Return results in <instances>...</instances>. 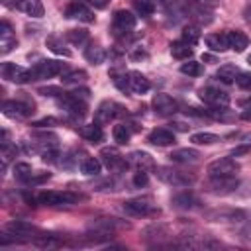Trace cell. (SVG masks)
Returning <instances> with one entry per match:
<instances>
[{"mask_svg":"<svg viewBox=\"0 0 251 251\" xmlns=\"http://www.w3.org/2000/svg\"><path fill=\"white\" fill-rule=\"evenodd\" d=\"M112 135H114V141L118 145H126V143H129L131 131H129V127L126 124H116L114 129H112Z\"/></svg>","mask_w":251,"mask_h":251,"instance_id":"cell-34","label":"cell"},{"mask_svg":"<svg viewBox=\"0 0 251 251\" xmlns=\"http://www.w3.org/2000/svg\"><path fill=\"white\" fill-rule=\"evenodd\" d=\"M2 231L10 233V235L16 239V243H20V241H24V239H33V237L39 233L35 226L27 224V222H24V220H12V222H8Z\"/></svg>","mask_w":251,"mask_h":251,"instance_id":"cell-4","label":"cell"},{"mask_svg":"<svg viewBox=\"0 0 251 251\" xmlns=\"http://www.w3.org/2000/svg\"><path fill=\"white\" fill-rule=\"evenodd\" d=\"M239 173V165L235 159L229 157H222V159H216L208 165V175L210 176H235Z\"/></svg>","mask_w":251,"mask_h":251,"instance_id":"cell-7","label":"cell"},{"mask_svg":"<svg viewBox=\"0 0 251 251\" xmlns=\"http://www.w3.org/2000/svg\"><path fill=\"white\" fill-rule=\"evenodd\" d=\"M127 78H129V90L135 92V94H145L151 88L149 78L145 75H141L139 71H129L127 73Z\"/></svg>","mask_w":251,"mask_h":251,"instance_id":"cell-19","label":"cell"},{"mask_svg":"<svg viewBox=\"0 0 251 251\" xmlns=\"http://www.w3.org/2000/svg\"><path fill=\"white\" fill-rule=\"evenodd\" d=\"M73 94H75L76 98H80V100H88V94H90V90H88V88H76Z\"/></svg>","mask_w":251,"mask_h":251,"instance_id":"cell-52","label":"cell"},{"mask_svg":"<svg viewBox=\"0 0 251 251\" xmlns=\"http://www.w3.org/2000/svg\"><path fill=\"white\" fill-rule=\"evenodd\" d=\"M112 75V80L114 84L122 90V92H129V78H127V73H110Z\"/></svg>","mask_w":251,"mask_h":251,"instance_id":"cell-44","label":"cell"},{"mask_svg":"<svg viewBox=\"0 0 251 251\" xmlns=\"http://www.w3.org/2000/svg\"><path fill=\"white\" fill-rule=\"evenodd\" d=\"M220 137L216 135V133H210V131H198V133H192L190 135V141L194 143V145H212V143H216Z\"/></svg>","mask_w":251,"mask_h":251,"instance_id":"cell-36","label":"cell"},{"mask_svg":"<svg viewBox=\"0 0 251 251\" xmlns=\"http://www.w3.org/2000/svg\"><path fill=\"white\" fill-rule=\"evenodd\" d=\"M169 159L173 163H196L200 159V153L192 147H178L169 155Z\"/></svg>","mask_w":251,"mask_h":251,"instance_id":"cell-20","label":"cell"},{"mask_svg":"<svg viewBox=\"0 0 251 251\" xmlns=\"http://www.w3.org/2000/svg\"><path fill=\"white\" fill-rule=\"evenodd\" d=\"M241 237H243V239H247V241H251V220H249V224L241 229Z\"/></svg>","mask_w":251,"mask_h":251,"instance_id":"cell-53","label":"cell"},{"mask_svg":"<svg viewBox=\"0 0 251 251\" xmlns=\"http://www.w3.org/2000/svg\"><path fill=\"white\" fill-rule=\"evenodd\" d=\"M247 61H249V63H251V55H249V59H247Z\"/></svg>","mask_w":251,"mask_h":251,"instance_id":"cell-58","label":"cell"},{"mask_svg":"<svg viewBox=\"0 0 251 251\" xmlns=\"http://www.w3.org/2000/svg\"><path fill=\"white\" fill-rule=\"evenodd\" d=\"M84 78H86V73L84 71H78V69L63 71L61 73V80L65 84H78V82H84Z\"/></svg>","mask_w":251,"mask_h":251,"instance_id":"cell-35","label":"cell"},{"mask_svg":"<svg viewBox=\"0 0 251 251\" xmlns=\"http://www.w3.org/2000/svg\"><path fill=\"white\" fill-rule=\"evenodd\" d=\"M55 124H59L57 118H41V120L33 122L31 126H33V127H47V126H55Z\"/></svg>","mask_w":251,"mask_h":251,"instance_id":"cell-51","label":"cell"},{"mask_svg":"<svg viewBox=\"0 0 251 251\" xmlns=\"http://www.w3.org/2000/svg\"><path fill=\"white\" fill-rule=\"evenodd\" d=\"M151 106H153L155 114H159V116H173V114L178 110V102H176L173 96L163 94V92L153 96Z\"/></svg>","mask_w":251,"mask_h":251,"instance_id":"cell-12","label":"cell"},{"mask_svg":"<svg viewBox=\"0 0 251 251\" xmlns=\"http://www.w3.org/2000/svg\"><path fill=\"white\" fill-rule=\"evenodd\" d=\"M180 39H182L184 43H188V45H196V43L200 41V29H198V25H186V27L182 29Z\"/></svg>","mask_w":251,"mask_h":251,"instance_id":"cell-37","label":"cell"},{"mask_svg":"<svg viewBox=\"0 0 251 251\" xmlns=\"http://www.w3.org/2000/svg\"><path fill=\"white\" fill-rule=\"evenodd\" d=\"M29 71H31V78H33V80H45V78H53V76L61 75V73L65 71V67H63L61 61L45 59V61L35 63V67L29 69Z\"/></svg>","mask_w":251,"mask_h":251,"instance_id":"cell-2","label":"cell"},{"mask_svg":"<svg viewBox=\"0 0 251 251\" xmlns=\"http://www.w3.org/2000/svg\"><path fill=\"white\" fill-rule=\"evenodd\" d=\"M147 141L151 145H157V147H167V145L175 143V133L171 129H167V127H155V129L149 131Z\"/></svg>","mask_w":251,"mask_h":251,"instance_id":"cell-17","label":"cell"},{"mask_svg":"<svg viewBox=\"0 0 251 251\" xmlns=\"http://www.w3.org/2000/svg\"><path fill=\"white\" fill-rule=\"evenodd\" d=\"M149 182V176H147V171H143V169H137L135 173H133V186H137V188H141V186H145Z\"/></svg>","mask_w":251,"mask_h":251,"instance_id":"cell-47","label":"cell"},{"mask_svg":"<svg viewBox=\"0 0 251 251\" xmlns=\"http://www.w3.org/2000/svg\"><path fill=\"white\" fill-rule=\"evenodd\" d=\"M100 161L108 167V169H116L124 159H122V153L116 149V147H104L100 151Z\"/></svg>","mask_w":251,"mask_h":251,"instance_id":"cell-27","label":"cell"},{"mask_svg":"<svg viewBox=\"0 0 251 251\" xmlns=\"http://www.w3.org/2000/svg\"><path fill=\"white\" fill-rule=\"evenodd\" d=\"M84 59L88 63H92V65H100V63H104L106 53H104V49L98 43H88L84 47Z\"/></svg>","mask_w":251,"mask_h":251,"instance_id":"cell-30","label":"cell"},{"mask_svg":"<svg viewBox=\"0 0 251 251\" xmlns=\"http://www.w3.org/2000/svg\"><path fill=\"white\" fill-rule=\"evenodd\" d=\"M65 18H71V20H80V22H86V24L94 22V14H92V10H90V8H88L84 2H80V0L71 2V4L65 8Z\"/></svg>","mask_w":251,"mask_h":251,"instance_id":"cell-14","label":"cell"},{"mask_svg":"<svg viewBox=\"0 0 251 251\" xmlns=\"http://www.w3.org/2000/svg\"><path fill=\"white\" fill-rule=\"evenodd\" d=\"M18 8L31 16V18H41L43 16V4L41 0H18Z\"/></svg>","mask_w":251,"mask_h":251,"instance_id":"cell-29","label":"cell"},{"mask_svg":"<svg viewBox=\"0 0 251 251\" xmlns=\"http://www.w3.org/2000/svg\"><path fill=\"white\" fill-rule=\"evenodd\" d=\"M202 71H204V69H202V63L192 61V59H188L186 63L180 65V73H182V75H188V76H200Z\"/></svg>","mask_w":251,"mask_h":251,"instance_id":"cell-40","label":"cell"},{"mask_svg":"<svg viewBox=\"0 0 251 251\" xmlns=\"http://www.w3.org/2000/svg\"><path fill=\"white\" fill-rule=\"evenodd\" d=\"M0 2H2L4 6H8V8H10V6H18V2H16V0H0Z\"/></svg>","mask_w":251,"mask_h":251,"instance_id":"cell-57","label":"cell"},{"mask_svg":"<svg viewBox=\"0 0 251 251\" xmlns=\"http://www.w3.org/2000/svg\"><path fill=\"white\" fill-rule=\"evenodd\" d=\"M145 57H147V53H145L141 47H139L137 51H133V53H131V59H133V61H137V59H145Z\"/></svg>","mask_w":251,"mask_h":251,"instance_id":"cell-54","label":"cell"},{"mask_svg":"<svg viewBox=\"0 0 251 251\" xmlns=\"http://www.w3.org/2000/svg\"><path fill=\"white\" fill-rule=\"evenodd\" d=\"M137 20L129 10H116L114 18H112V27L116 33H127L135 27Z\"/></svg>","mask_w":251,"mask_h":251,"instance_id":"cell-11","label":"cell"},{"mask_svg":"<svg viewBox=\"0 0 251 251\" xmlns=\"http://www.w3.org/2000/svg\"><path fill=\"white\" fill-rule=\"evenodd\" d=\"M31 165H27V163H16L14 165V176L18 178V180H22V182H27V178L31 176Z\"/></svg>","mask_w":251,"mask_h":251,"instance_id":"cell-42","label":"cell"},{"mask_svg":"<svg viewBox=\"0 0 251 251\" xmlns=\"http://www.w3.org/2000/svg\"><path fill=\"white\" fill-rule=\"evenodd\" d=\"M16 35H14V31H12V27H10V24L8 22H2L0 24V53L2 55H6V53H10L14 47H16Z\"/></svg>","mask_w":251,"mask_h":251,"instance_id":"cell-18","label":"cell"},{"mask_svg":"<svg viewBox=\"0 0 251 251\" xmlns=\"http://www.w3.org/2000/svg\"><path fill=\"white\" fill-rule=\"evenodd\" d=\"M171 55L175 59H180V61H188L192 57V45L184 43L182 39L180 41H173L171 43Z\"/></svg>","mask_w":251,"mask_h":251,"instance_id":"cell-31","label":"cell"},{"mask_svg":"<svg viewBox=\"0 0 251 251\" xmlns=\"http://www.w3.org/2000/svg\"><path fill=\"white\" fill-rule=\"evenodd\" d=\"M239 180L235 176H210V192L214 194H229L233 190H237Z\"/></svg>","mask_w":251,"mask_h":251,"instance_id":"cell-13","label":"cell"},{"mask_svg":"<svg viewBox=\"0 0 251 251\" xmlns=\"http://www.w3.org/2000/svg\"><path fill=\"white\" fill-rule=\"evenodd\" d=\"M90 2H92L96 8H104V6L108 4V0H90Z\"/></svg>","mask_w":251,"mask_h":251,"instance_id":"cell-56","label":"cell"},{"mask_svg":"<svg viewBox=\"0 0 251 251\" xmlns=\"http://www.w3.org/2000/svg\"><path fill=\"white\" fill-rule=\"evenodd\" d=\"M120 110H122V108H120L116 102H112V100H104V102H100V106L96 108L94 120H96L98 124H108L110 120H114L116 116L122 114Z\"/></svg>","mask_w":251,"mask_h":251,"instance_id":"cell-16","label":"cell"},{"mask_svg":"<svg viewBox=\"0 0 251 251\" xmlns=\"http://www.w3.org/2000/svg\"><path fill=\"white\" fill-rule=\"evenodd\" d=\"M245 218H247V212L237 208H222V210L208 212V220L212 222H243Z\"/></svg>","mask_w":251,"mask_h":251,"instance_id":"cell-15","label":"cell"},{"mask_svg":"<svg viewBox=\"0 0 251 251\" xmlns=\"http://www.w3.org/2000/svg\"><path fill=\"white\" fill-rule=\"evenodd\" d=\"M206 45L216 51V53H224L229 49V43H227V33H210L206 35Z\"/></svg>","mask_w":251,"mask_h":251,"instance_id":"cell-26","label":"cell"},{"mask_svg":"<svg viewBox=\"0 0 251 251\" xmlns=\"http://www.w3.org/2000/svg\"><path fill=\"white\" fill-rule=\"evenodd\" d=\"M80 196L73 194V192H61V190H45L37 194V202L43 206H65V204H73L76 202Z\"/></svg>","mask_w":251,"mask_h":251,"instance_id":"cell-5","label":"cell"},{"mask_svg":"<svg viewBox=\"0 0 251 251\" xmlns=\"http://www.w3.org/2000/svg\"><path fill=\"white\" fill-rule=\"evenodd\" d=\"M80 135H82L86 141H90V143H100V141L104 139V131H102V127H100L98 122H96V124L82 126V127H80Z\"/></svg>","mask_w":251,"mask_h":251,"instance_id":"cell-28","label":"cell"},{"mask_svg":"<svg viewBox=\"0 0 251 251\" xmlns=\"http://www.w3.org/2000/svg\"><path fill=\"white\" fill-rule=\"evenodd\" d=\"M49 176H51V173H31V176L27 178V182H25V184H31V186H35V184H41V182H45Z\"/></svg>","mask_w":251,"mask_h":251,"instance_id":"cell-48","label":"cell"},{"mask_svg":"<svg viewBox=\"0 0 251 251\" xmlns=\"http://www.w3.org/2000/svg\"><path fill=\"white\" fill-rule=\"evenodd\" d=\"M39 94H43V96H63L65 92L57 86H45V88H39Z\"/></svg>","mask_w":251,"mask_h":251,"instance_id":"cell-50","label":"cell"},{"mask_svg":"<svg viewBox=\"0 0 251 251\" xmlns=\"http://www.w3.org/2000/svg\"><path fill=\"white\" fill-rule=\"evenodd\" d=\"M200 6H206V8H214L218 4V0H196Z\"/></svg>","mask_w":251,"mask_h":251,"instance_id":"cell-55","label":"cell"},{"mask_svg":"<svg viewBox=\"0 0 251 251\" xmlns=\"http://www.w3.org/2000/svg\"><path fill=\"white\" fill-rule=\"evenodd\" d=\"M247 153H251V143H243V145L233 147L229 155H231V157H243V155H247Z\"/></svg>","mask_w":251,"mask_h":251,"instance_id":"cell-49","label":"cell"},{"mask_svg":"<svg viewBox=\"0 0 251 251\" xmlns=\"http://www.w3.org/2000/svg\"><path fill=\"white\" fill-rule=\"evenodd\" d=\"M155 176L161 182L171 184V186H178V188L190 186L194 182V175L178 171V169H173V167H155Z\"/></svg>","mask_w":251,"mask_h":251,"instance_id":"cell-1","label":"cell"},{"mask_svg":"<svg viewBox=\"0 0 251 251\" xmlns=\"http://www.w3.org/2000/svg\"><path fill=\"white\" fill-rule=\"evenodd\" d=\"M237 73H239V71L235 69V65H224V67H220V69H218L216 78H218V80H222L224 84H231V82H235Z\"/></svg>","mask_w":251,"mask_h":251,"instance_id":"cell-33","label":"cell"},{"mask_svg":"<svg viewBox=\"0 0 251 251\" xmlns=\"http://www.w3.org/2000/svg\"><path fill=\"white\" fill-rule=\"evenodd\" d=\"M235 84L243 90H251V73H237Z\"/></svg>","mask_w":251,"mask_h":251,"instance_id":"cell-46","label":"cell"},{"mask_svg":"<svg viewBox=\"0 0 251 251\" xmlns=\"http://www.w3.org/2000/svg\"><path fill=\"white\" fill-rule=\"evenodd\" d=\"M122 226H129V224H120L116 218H100V220H94L90 222L88 229H98V231H108V233H114L118 227Z\"/></svg>","mask_w":251,"mask_h":251,"instance_id":"cell-25","label":"cell"},{"mask_svg":"<svg viewBox=\"0 0 251 251\" xmlns=\"http://www.w3.org/2000/svg\"><path fill=\"white\" fill-rule=\"evenodd\" d=\"M47 47H49L53 53H57V55H63V57H71V51L65 47V43H63L59 37H49V39H47Z\"/></svg>","mask_w":251,"mask_h":251,"instance_id":"cell-41","label":"cell"},{"mask_svg":"<svg viewBox=\"0 0 251 251\" xmlns=\"http://www.w3.org/2000/svg\"><path fill=\"white\" fill-rule=\"evenodd\" d=\"M149 235L151 237H163V235H167V227L161 224H153V226L143 229V237H149Z\"/></svg>","mask_w":251,"mask_h":251,"instance_id":"cell-45","label":"cell"},{"mask_svg":"<svg viewBox=\"0 0 251 251\" xmlns=\"http://www.w3.org/2000/svg\"><path fill=\"white\" fill-rule=\"evenodd\" d=\"M227 43H229V49L241 53L249 45V37L243 31H239V29H229L227 31Z\"/></svg>","mask_w":251,"mask_h":251,"instance_id":"cell-24","label":"cell"},{"mask_svg":"<svg viewBox=\"0 0 251 251\" xmlns=\"http://www.w3.org/2000/svg\"><path fill=\"white\" fill-rule=\"evenodd\" d=\"M2 76L10 82H16V84H25V82L33 80L31 71H27V69H24L16 63H4L2 65Z\"/></svg>","mask_w":251,"mask_h":251,"instance_id":"cell-9","label":"cell"},{"mask_svg":"<svg viewBox=\"0 0 251 251\" xmlns=\"http://www.w3.org/2000/svg\"><path fill=\"white\" fill-rule=\"evenodd\" d=\"M133 8L141 18H149L155 12V4L151 0H133Z\"/></svg>","mask_w":251,"mask_h":251,"instance_id":"cell-39","label":"cell"},{"mask_svg":"<svg viewBox=\"0 0 251 251\" xmlns=\"http://www.w3.org/2000/svg\"><path fill=\"white\" fill-rule=\"evenodd\" d=\"M57 104L71 116V118H75V120H82L84 116H86V100H80V98H76L73 92L71 94H63V96H59L57 98Z\"/></svg>","mask_w":251,"mask_h":251,"instance_id":"cell-3","label":"cell"},{"mask_svg":"<svg viewBox=\"0 0 251 251\" xmlns=\"http://www.w3.org/2000/svg\"><path fill=\"white\" fill-rule=\"evenodd\" d=\"M198 204H200L198 198L188 190L178 192V194L173 196V206L178 208V210H194V208H198Z\"/></svg>","mask_w":251,"mask_h":251,"instance_id":"cell-22","label":"cell"},{"mask_svg":"<svg viewBox=\"0 0 251 251\" xmlns=\"http://www.w3.org/2000/svg\"><path fill=\"white\" fill-rule=\"evenodd\" d=\"M65 37L73 45H84L88 41V31L86 29H69Z\"/></svg>","mask_w":251,"mask_h":251,"instance_id":"cell-38","label":"cell"},{"mask_svg":"<svg viewBox=\"0 0 251 251\" xmlns=\"http://www.w3.org/2000/svg\"><path fill=\"white\" fill-rule=\"evenodd\" d=\"M33 108H35V106H33V102H29V100H4V104H2L4 116H8V118H18V120L31 116V114L35 112Z\"/></svg>","mask_w":251,"mask_h":251,"instance_id":"cell-6","label":"cell"},{"mask_svg":"<svg viewBox=\"0 0 251 251\" xmlns=\"http://www.w3.org/2000/svg\"><path fill=\"white\" fill-rule=\"evenodd\" d=\"M198 96H200L202 102H206V104H210V106H214V108H224V106L229 104V96H227L226 92H222L220 88H214V86H204V88H200Z\"/></svg>","mask_w":251,"mask_h":251,"instance_id":"cell-10","label":"cell"},{"mask_svg":"<svg viewBox=\"0 0 251 251\" xmlns=\"http://www.w3.org/2000/svg\"><path fill=\"white\" fill-rule=\"evenodd\" d=\"M127 163L133 165L135 169H143V171L155 169L153 157H151L149 153H145V151H133V153H129V155H127Z\"/></svg>","mask_w":251,"mask_h":251,"instance_id":"cell-21","label":"cell"},{"mask_svg":"<svg viewBox=\"0 0 251 251\" xmlns=\"http://www.w3.org/2000/svg\"><path fill=\"white\" fill-rule=\"evenodd\" d=\"M124 212L133 216V218H145V216H151L157 212V208L151 204L149 198H131V200H126L122 204Z\"/></svg>","mask_w":251,"mask_h":251,"instance_id":"cell-8","label":"cell"},{"mask_svg":"<svg viewBox=\"0 0 251 251\" xmlns=\"http://www.w3.org/2000/svg\"><path fill=\"white\" fill-rule=\"evenodd\" d=\"M100 169H102V161H98L96 157H84L80 161V173L86 175V176L100 175Z\"/></svg>","mask_w":251,"mask_h":251,"instance_id":"cell-32","label":"cell"},{"mask_svg":"<svg viewBox=\"0 0 251 251\" xmlns=\"http://www.w3.org/2000/svg\"><path fill=\"white\" fill-rule=\"evenodd\" d=\"M33 245L41 247V249H55L63 245V239L57 233H37L33 237Z\"/></svg>","mask_w":251,"mask_h":251,"instance_id":"cell-23","label":"cell"},{"mask_svg":"<svg viewBox=\"0 0 251 251\" xmlns=\"http://www.w3.org/2000/svg\"><path fill=\"white\" fill-rule=\"evenodd\" d=\"M192 18H194L196 22H200V24H210V22H212V12H210L206 6H200V4H198V8L192 10Z\"/></svg>","mask_w":251,"mask_h":251,"instance_id":"cell-43","label":"cell"}]
</instances>
